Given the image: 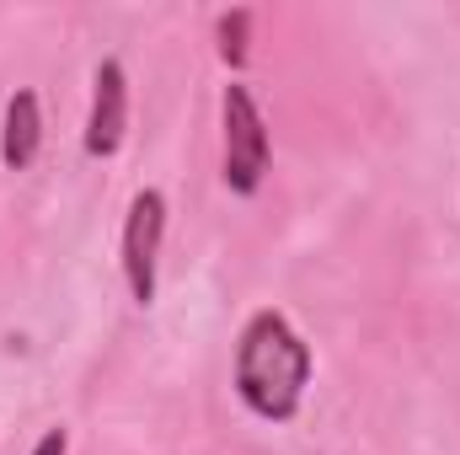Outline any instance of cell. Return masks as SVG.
<instances>
[{
    "label": "cell",
    "instance_id": "6da1fadb",
    "mask_svg": "<svg viewBox=\"0 0 460 455\" xmlns=\"http://www.w3.org/2000/svg\"><path fill=\"white\" fill-rule=\"evenodd\" d=\"M311 386V348L289 327V317L279 311H257L241 333L235 348V391L241 402L268 418V424H289L305 402Z\"/></svg>",
    "mask_w": 460,
    "mask_h": 455
},
{
    "label": "cell",
    "instance_id": "7a4b0ae2",
    "mask_svg": "<svg viewBox=\"0 0 460 455\" xmlns=\"http://www.w3.org/2000/svg\"><path fill=\"white\" fill-rule=\"evenodd\" d=\"M220 123H226V188L252 199L268 177V123L241 81H230L220 97Z\"/></svg>",
    "mask_w": 460,
    "mask_h": 455
},
{
    "label": "cell",
    "instance_id": "3957f363",
    "mask_svg": "<svg viewBox=\"0 0 460 455\" xmlns=\"http://www.w3.org/2000/svg\"><path fill=\"white\" fill-rule=\"evenodd\" d=\"M161 236H166V193L139 188L123 220V279L139 306L155 300V263H161Z\"/></svg>",
    "mask_w": 460,
    "mask_h": 455
},
{
    "label": "cell",
    "instance_id": "277c9868",
    "mask_svg": "<svg viewBox=\"0 0 460 455\" xmlns=\"http://www.w3.org/2000/svg\"><path fill=\"white\" fill-rule=\"evenodd\" d=\"M128 134V76L118 59H102L92 76V118H86V156L108 161L123 150Z\"/></svg>",
    "mask_w": 460,
    "mask_h": 455
},
{
    "label": "cell",
    "instance_id": "5b68a950",
    "mask_svg": "<svg viewBox=\"0 0 460 455\" xmlns=\"http://www.w3.org/2000/svg\"><path fill=\"white\" fill-rule=\"evenodd\" d=\"M38 145H43V108H38V92H11L5 103V129H0V161L11 172H27L38 161Z\"/></svg>",
    "mask_w": 460,
    "mask_h": 455
},
{
    "label": "cell",
    "instance_id": "8992f818",
    "mask_svg": "<svg viewBox=\"0 0 460 455\" xmlns=\"http://www.w3.org/2000/svg\"><path fill=\"white\" fill-rule=\"evenodd\" d=\"M215 32H220V59H226L230 70H241V65H246V32H252V11H246V5L226 11Z\"/></svg>",
    "mask_w": 460,
    "mask_h": 455
},
{
    "label": "cell",
    "instance_id": "52a82bcc",
    "mask_svg": "<svg viewBox=\"0 0 460 455\" xmlns=\"http://www.w3.org/2000/svg\"><path fill=\"white\" fill-rule=\"evenodd\" d=\"M65 451H70V434H65V429H49V434L32 445V455H65Z\"/></svg>",
    "mask_w": 460,
    "mask_h": 455
}]
</instances>
